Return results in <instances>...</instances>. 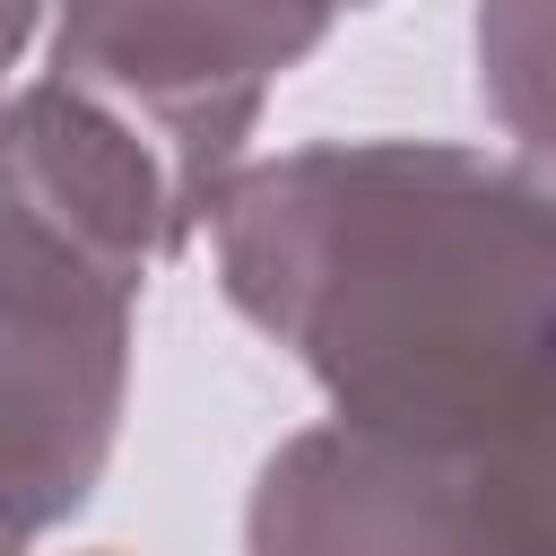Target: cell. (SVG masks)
I'll return each instance as SVG.
<instances>
[{
    "instance_id": "obj_1",
    "label": "cell",
    "mask_w": 556,
    "mask_h": 556,
    "mask_svg": "<svg viewBox=\"0 0 556 556\" xmlns=\"http://www.w3.org/2000/svg\"><path fill=\"white\" fill-rule=\"evenodd\" d=\"M226 304L330 417L495 452L556 400V182L452 139H313L208 200Z\"/></svg>"
},
{
    "instance_id": "obj_2",
    "label": "cell",
    "mask_w": 556,
    "mask_h": 556,
    "mask_svg": "<svg viewBox=\"0 0 556 556\" xmlns=\"http://www.w3.org/2000/svg\"><path fill=\"white\" fill-rule=\"evenodd\" d=\"M182 243L165 156L113 104L70 78L0 104V556L96 495L130 400L139 287Z\"/></svg>"
},
{
    "instance_id": "obj_3",
    "label": "cell",
    "mask_w": 556,
    "mask_h": 556,
    "mask_svg": "<svg viewBox=\"0 0 556 556\" xmlns=\"http://www.w3.org/2000/svg\"><path fill=\"white\" fill-rule=\"evenodd\" d=\"M339 9L365 0H61L52 78L113 104L165 156L174 208L200 235L269 87L330 35Z\"/></svg>"
},
{
    "instance_id": "obj_4",
    "label": "cell",
    "mask_w": 556,
    "mask_h": 556,
    "mask_svg": "<svg viewBox=\"0 0 556 556\" xmlns=\"http://www.w3.org/2000/svg\"><path fill=\"white\" fill-rule=\"evenodd\" d=\"M243 547L252 556H495V530L452 452L330 417L287 434L261 460L243 504Z\"/></svg>"
},
{
    "instance_id": "obj_5",
    "label": "cell",
    "mask_w": 556,
    "mask_h": 556,
    "mask_svg": "<svg viewBox=\"0 0 556 556\" xmlns=\"http://www.w3.org/2000/svg\"><path fill=\"white\" fill-rule=\"evenodd\" d=\"M478 96L495 130L556 174V0H478Z\"/></svg>"
},
{
    "instance_id": "obj_6",
    "label": "cell",
    "mask_w": 556,
    "mask_h": 556,
    "mask_svg": "<svg viewBox=\"0 0 556 556\" xmlns=\"http://www.w3.org/2000/svg\"><path fill=\"white\" fill-rule=\"evenodd\" d=\"M478 504H486V530H495V556H556V400L504 434L495 452L460 460Z\"/></svg>"
},
{
    "instance_id": "obj_7",
    "label": "cell",
    "mask_w": 556,
    "mask_h": 556,
    "mask_svg": "<svg viewBox=\"0 0 556 556\" xmlns=\"http://www.w3.org/2000/svg\"><path fill=\"white\" fill-rule=\"evenodd\" d=\"M35 26H43V0H0V78H9L17 52L35 43Z\"/></svg>"
}]
</instances>
